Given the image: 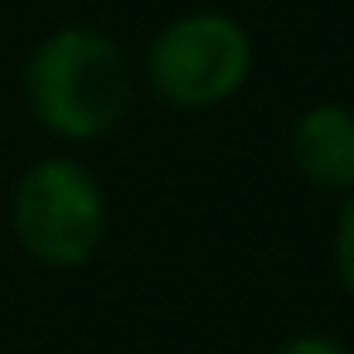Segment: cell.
Returning a JSON list of instances; mask_svg holds the SVG:
<instances>
[{"mask_svg":"<svg viewBox=\"0 0 354 354\" xmlns=\"http://www.w3.org/2000/svg\"><path fill=\"white\" fill-rule=\"evenodd\" d=\"M25 102L49 136L88 146L131 117L136 68L107 30L59 25L25 59Z\"/></svg>","mask_w":354,"mask_h":354,"instance_id":"6da1fadb","label":"cell"},{"mask_svg":"<svg viewBox=\"0 0 354 354\" xmlns=\"http://www.w3.org/2000/svg\"><path fill=\"white\" fill-rule=\"evenodd\" d=\"M10 233L39 267L73 272L93 262L107 238L102 180L73 156H44L25 165L10 189Z\"/></svg>","mask_w":354,"mask_h":354,"instance_id":"7a4b0ae2","label":"cell"},{"mask_svg":"<svg viewBox=\"0 0 354 354\" xmlns=\"http://www.w3.org/2000/svg\"><path fill=\"white\" fill-rule=\"evenodd\" d=\"M252 35L228 10H185L170 25L156 30L146 44V88L180 107V112H209L233 102L252 78Z\"/></svg>","mask_w":354,"mask_h":354,"instance_id":"3957f363","label":"cell"},{"mask_svg":"<svg viewBox=\"0 0 354 354\" xmlns=\"http://www.w3.org/2000/svg\"><path fill=\"white\" fill-rule=\"evenodd\" d=\"M286 156L306 185L330 189V194L354 189V107L310 102L306 112H296L286 131Z\"/></svg>","mask_w":354,"mask_h":354,"instance_id":"277c9868","label":"cell"},{"mask_svg":"<svg viewBox=\"0 0 354 354\" xmlns=\"http://www.w3.org/2000/svg\"><path fill=\"white\" fill-rule=\"evenodd\" d=\"M330 262H335V277H339L344 296L354 301V189H344V199H339V209H335Z\"/></svg>","mask_w":354,"mask_h":354,"instance_id":"5b68a950","label":"cell"},{"mask_svg":"<svg viewBox=\"0 0 354 354\" xmlns=\"http://www.w3.org/2000/svg\"><path fill=\"white\" fill-rule=\"evenodd\" d=\"M272 354H349V344H339V339L325 335V330H296V335H286Z\"/></svg>","mask_w":354,"mask_h":354,"instance_id":"8992f818","label":"cell"}]
</instances>
